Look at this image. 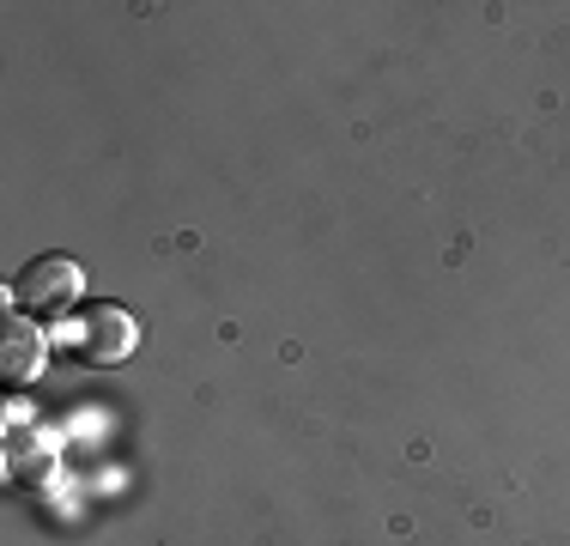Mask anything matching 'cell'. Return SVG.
Returning <instances> with one entry per match:
<instances>
[{
	"instance_id": "3957f363",
	"label": "cell",
	"mask_w": 570,
	"mask_h": 546,
	"mask_svg": "<svg viewBox=\"0 0 570 546\" xmlns=\"http://www.w3.org/2000/svg\"><path fill=\"white\" fill-rule=\"evenodd\" d=\"M43 371V334H37L31 316H19L7 328V347H0V377L7 382H31Z\"/></svg>"
},
{
	"instance_id": "6da1fadb",
	"label": "cell",
	"mask_w": 570,
	"mask_h": 546,
	"mask_svg": "<svg viewBox=\"0 0 570 546\" xmlns=\"http://www.w3.org/2000/svg\"><path fill=\"white\" fill-rule=\"evenodd\" d=\"M79 292H86V273L79 262H67V255H37L31 267L19 273V285H12V304H19V316H67V310L79 304Z\"/></svg>"
},
{
	"instance_id": "7a4b0ae2",
	"label": "cell",
	"mask_w": 570,
	"mask_h": 546,
	"mask_svg": "<svg viewBox=\"0 0 570 546\" xmlns=\"http://www.w3.org/2000/svg\"><path fill=\"white\" fill-rule=\"evenodd\" d=\"M134 340H140V328H134L128 310L98 304V310L86 316V328H79V359H91V364H116V359H128V352H134Z\"/></svg>"
}]
</instances>
